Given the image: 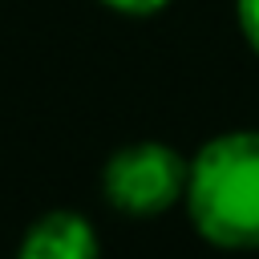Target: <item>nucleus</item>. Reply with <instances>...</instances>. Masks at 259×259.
<instances>
[{
	"mask_svg": "<svg viewBox=\"0 0 259 259\" xmlns=\"http://www.w3.org/2000/svg\"><path fill=\"white\" fill-rule=\"evenodd\" d=\"M182 202L206 243L223 251L259 247V130L210 138L190 158Z\"/></svg>",
	"mask_w": 259,
	"mask_h": 259,
	"instance_id": "1",
	"label": "nucleus"
},
{
	"mask_svg": "<svg viewBox=\"0 0 259 259\" xmlns=\"http://www.w3.org/2000/svg\"><path fill=\"white\" fill-rule=\"evenodd\" d=\"M190 162L166 142H134L109 154L101 170V194L113 210L150 219L186 198Z\"/></svg>",
	"mask_w": 259,
	"mask_h": 259,
	"instance_id": "2",
	"label": "nucleus"
},
{
	"mask_svg": "<svg viewBox=\"0 0 259 259\" xmlns=\"http://www.w3.org/2000/svg\"><path fill=\"white\" fill-rule=\"evenodd\" d=\"M97 251L101 247L85 214L49 210L24 231L16 259H97Z\"/></svg>",
	"mask_w": 259,
	"mask_h": 259,
	"instance_id": "3",
	"label": "nucleus"
},
{
	"mask_svg": "<svg viewBox=\"0 0 259 259\" xmlns=\"http://www.w3.org/2000/svg\"><path fill=\"white\" fill-rule=\"evenodd\" d=\"M235 20L243 40L251 45V53L259 57V0H235Z\"/></svg>",
	"mask_w": 259,
	"mask_h": 259,
	"instance_id": "4",
	"label": "nucleus"
},
{
	"mask_svg": "<svg viewBox=\"0 0 259 259\" xmlns=\"http://www.w3.org/2000/svg\"><path fill=\"white\" fill-rule=\"evenodd\" d=\"M97 4H105V8H113V12H121V16H154V12H162L170 0H97Z\"/></svg>",
	"mask_w": 259,
	"mask_h": 259,
	"instance_id": "5",
	"label": "nucleus"
}]
</instances>
